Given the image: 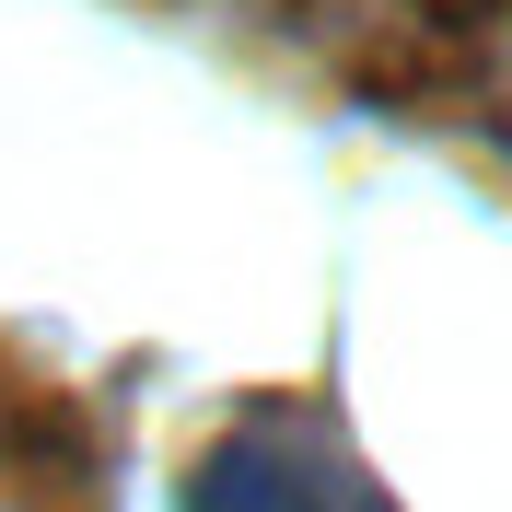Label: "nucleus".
<instances>
[{"label":"nucleus","instance_id":"nucleus-1","mask_svg":"<svg viewBox=\"0 0 512 512\" xmlns=\"http://www.w3.org/2000/svg\"><path fill=\"white\" fill-rule=\"evenodd\" d=\"M175 512H396V501L373 489V466L350 443H326L315 419H245V431H222L187 466Z\"/></svg>","mask_w":512,"mask_h":512}]
</instances>
